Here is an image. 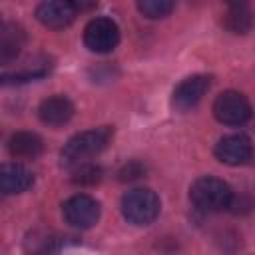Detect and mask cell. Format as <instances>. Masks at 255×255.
I'll use <instances>...</instances> for the list:
<instances>
[{"label":"cell","mask_w":255,"mask_h":255,"mask_svg":"<svg viewBox=\"0 0 255 255\" xmlns=\"http://www.w3.org/2000/svg\"><path fill=\"white\" fill-rule=\"evenodd\" d=\"M112 135H114V129L110 126L86 129L72 135L60 151V163L64 167H76L80 163H86L88 157H94L108 147Z\"/></svg>","instance_id":"6da1fadb"},{"label":"cell","mask_w":255,"mask_h":255,"mask_svg":"<svg viewBox=\"0 0 255 255\" xmlns=\"http://www.w3.org/2000/svg\"><path fill=\"white\" fill-rule=\"evenodd\" d=\"M189 199L199 211L217 213V211H223V209L231 207L233 191L223 179L213 177V175H203V177H197L191 183Z\"/></svg>","instance_id":"7a4b0ae2"},{"label":"cell","mask_w":255,"mask_h":255,"mask_svg":"<svg viewBox=\"0 0 255 255\" xmlns=\"http://www.w3.org/2000/svg\"><path fill=\"white\" fill-rule=\"evenodd\" d=\"M161 201L155 191L147 187L129 189L122 197V213L133 225H149L159 215Z\"/></svg>","instance_id":"3957f363"},{"label":"cell","mask_w":255,"mask_h":255,"mask_svg":"<svg viewBox=\"0 0 255 255\" xmlns=\"http://www.w3.org/2000/svg\"><path fill=\"white\" fill-rule=\"evenodd\" d=\"M213 116L223 126H243L251 118V104L241 92L227 90L215 98Z\"/></svg>","instance_id":"277c9868"},{"label":"cell","mask_w":255,"mask_h":255,"mask_svg":"<svg viewBox=\"0 0 255 255\" xmlns=\"http://www.w3.org/2000/svg\"><path fill=\"white\" fill-rule=\"evenodd\" d=\"M84 44L96 54H108L120 44V28L112 18L98 16L84 28Z\"/></svg>","instance_id":"5b68a950"},{"label":"cell","mask_w":255,"mask_h":255,"mask_svg":"<svg viewBox=\"0 0 255 255\" xmlns=\"http://www.w3.org/2000/svg\"><path fill=\"white\" fill-rule=\"evenodd\" d=\"M100 213H102L100 203L92 195H86V193L72 195L62 205V215H64L66 223L76 227V229L94 227L98 223V219H100Z\"/></svg>","instance_id":"8992f818"},{"label":"cell","mask_w":255,"mask_h":255,"mask_svg":"<svg viewBox=\"0 0 255 255\" xmlns=\"http://www.w3.org/2000/svg\"><path fill=\"white\" fill-rule=\"evenodd\" d=\"M211 88V78L205 74H195L185 78L183 82H179L171 94V106L177 112H189L191 108H195L201 98L207 94V90Z\"/></svg>","instance_id":"52a82bcc"},{"label":"cell","mask_w":255,"mask_h":255,"mask_svg":"<svg viewBox=\"0 0 255 255\" xmlns=\"http://www.w3.org/2000/svg\"><path fill=\"white\" fill-rule=\"evenodd\" d=\"M251 139L245 133H231L217 141L215 157L227 165H245L251 161Z\"/></svg>","instance_id":"ba28073f"},{"label":"cell","mask_w":255,"mask_h":255,"mask_svg":"<svg viewBox=\"0 0 255 255\" xmlns=\"http://www.w3.org/2000/svg\"><path fill=\"white\" fill-rule=\"evenodd\" d=\"M76 14H78L76 4L66 2V0H48V2H42L36 8L38 22L44 24L46 28H54V30L70 26L74 22Z\"/></svg>","instance_id":"9c48e42d"},{"label":"cell","mask_w":255,"mask_h":255,"mask_svg":"<svg viewBox=\"0 0 255 255\" xmlns=\"http://www.w3.org/2000/svg\"><path fill=\"white\" fill-rule=\"evenodd\" d=\"M74 116V104L66 96H50L40 102L38 106V118L44 126L60 128L68 124Z\"/></svg>","instance_id":"30bf717a"},{"label":"cell","mask_w":255,"mask_h":255,"mask_svg":"<svg viewBox=\"0 0 255 255\" xmlns=\"http://www.w3.org/2000/svg\"><path fill=\"white\" fill-rule=\"evenodd\" d=\"M34 183V175L28 167L16 161H8L0 165V191L6 195H16L26 191Z\"/></svg>","instance_id":"8fae6325"},{"label":"cell","mask_w":255,"mask_h":255,"mask_svg":"<svg viewBox=\"0 0 255 255\" xmlns=\"http://www.w3.org/2000/svg\"><path fill=\"white\" fill-rule=\"evenodd\" d=\"M44 141L34 131H16L8 141V151L16 159H34L42 153Z\"/></svg>","instance_id":"7c38bea8"},{"label":"cell","mask_w":255,"mask_h":255,"mask_svg":"<svg viewBox=\"0 0 255 255\" xmlns=\"http://www.w3.org/2000/svg\"><path fill=\"white\" fill-rule=\"evenodd\" d=\"M26 42V34L20 26L8 24L0 30V64H10L14 62Z\"/></svg>","instance_id":"4fadbf2b"},{"label":"cell","mask_w":255,"mask_h":255,"mask_svg":"<svg viewBox=\"0 0 255 255\" xmlns=\"http://www.w3.org/2000/svg\"><path fill=\"white\" fill-rule=\"evenodd\" d=\"M58 249V237L50 229H32L24 237V253L26 255H52Z\"/></svg>","instance_id":"5bb4252c"},{"label":"cell","mask_w":255,"mask_h":255,"mask_svg":"<svg viewBox=\"0 0 255 255\" xmlns=\"http://www.w3.org/2000/svg\"><path fill=\"white\" fill-rule=\"evenodd\" d=\"M225 24L235 34H247L251 30V12L247 4H231L225 16Z\"/></svg>","instance_id":"9a60e30c"},{"label":"cell","mask_w":255,"mask_h":255,"mask_svg":"<svg viewBox=\"0 0 255 255\" xmlns=\"http://www.w3.org/2000/svg\"><path fill=\"white\" fill-rule=\"evenodd\" d=\"M50 70V66H44V64H34L32 68L28 70H22V72H14V74H4L0 76V86H16V84H24V82H30V80H38L42 76H46Z\"/></svg>","instance_id":"2e32d148"},{"label":"cell","mask_w":255,"mask_h":255,"mask_svg":"<svg viewBox=\"0 0 255 255\" xmlns=\"http://www.w3.org/2000/svg\"><path fill=\"white\" fill-rule=\"evenodd\" d=\"M102 175H104V171H102L100 165H96V163H80V165L74 167L70 179L76 185H96V183L102 181Z\"/></svg>","instance_id":"e0dca14e"},{"label":"cell","mask_w":255,"mask_h":255,"mask_svg":"<svg viewBox=\"0 0 255 255\" xmlns=\"http://www.w3.org/2000/svg\"><path fill=\"white\" fill-rule=\"evenodd\" d=\"M173 8H175V4L169 0H139L137 2V10L145 18H151V20L169 16L173 12Z\"/></svg>","instance_id":"ac0fdd59"},{"label":"cell","mask_w":255,"mask_h":255,"mask_svg":"<svg viewBox=\"0 0 255 255\" xmlns=\"http://www.w3.org/2000/svg\"><path fill=\"white\" fill-rule=\"evenodd\" d=\"M143 171H145V167H143L141 163H137V161H129L128 165H124V167L120 169V179H122V181H131V179L141 177Z\"/></svg>","instance_id":"d6986e66"}]
</instances>
